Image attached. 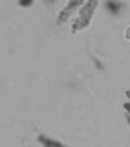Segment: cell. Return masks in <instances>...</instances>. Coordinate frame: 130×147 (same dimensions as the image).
<instances>
[{
    "label": "cell",
    "instance_id": "5b68a950",
    "mask_svg": "<svg viewBox=\"0 0 130 147\" xmlns=\"http://www.w3.org/2000/svg\"><path fill=\"white\" fill-rule=\"evenodd\" d=\"M32 3H33V0H18V4H20L21 6H24V7H27V6L32 5Z\"/></svg>",
    "mask_w": 130,
    "mask_h": 147
},
{
    "label": "cell",
    "instance_id": "3957f363",
    "mask_svg": "<svg viewBox=\"0 0 130 147\" xmlns=\"http://www.w3.org/2000/svg\"><path fill=\"white\" fill-rule=\"evenodd\" d=\"M38 141L43 147H66L62 142H59L54 139H50L49 136H45V135H39Z\"/></svg>",
    "mask_w": 130,
    "mask_h": 147
},
{
    "label": "cell",
    "instance_id": "8992f818",
    "mask_svg": "<svg viewBox=\"0 0 130 147\" xmlns=\"http://www.w3.org/2000/svg\"><path fill=\"white\" fill-rule=\"evenodd\" d=\"M128 121H129V124H130V115L128 117Z\"/></svg>",
    "mask_w": 130,
    "mask_h": 147
},
{
    "label": "cell",
    "instance_id": "277c9868",
    "mask_svg": "<svg viewBox=\"0 0 130 147\" xmlns=\"http://www.w3.org/2000/svg\"><path fill=\"white\" fill-rule=\"evenodd\" d=\"M106 7H107V10H108L110 13L117 15V13H119L120 10H122L123 4L117 1V0H107V1H106Z\"/></svg>",
    "mask_w": 130,
    "mask_h": 147
},
{
    "label": "cell",
    "instance_id": "7a4b0ae2",
    "mask_svg": "<svg viewBox=\"0 0 130 147\" xmlns=\"http://www.w3.org/2000/svg\"><path fill=\"white\" fill-rule=\"evenodd\" d=\"M85 1V0H69L68 1V5L63 9V11L60 12V15L58 17L59 22H64L66 21L69 16L71 15V13L76 10V9L80 7V5H82V3Z\"/></svg>",
    "mask_w": 130,
    "mask_h": 147
},
{
    "label": "cell",
    "instance_id": "6da1fadb",
    "mask_svg": "<svg viewBox=\"0 0 130 147\" xmlns=\"http://www.w3.org/2000/svg\"><path fill=\"white\" fill-rule=\"evenodd\" d=\"M97 4H98L97 0H89V1L85 4V6L81 9L80 15H79L77 20L75 21V24L72 25L74 31L82 30V28H85L86 26H89L91 18H92V16H93V13H95L96 7H97Z\"/></svg>",
    "mask_w": 130,
    "mask_h": 147
}]
</instances>
